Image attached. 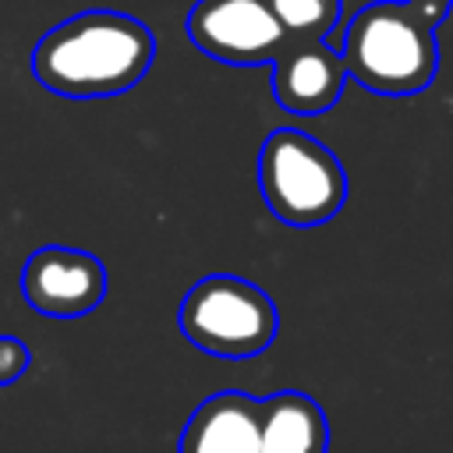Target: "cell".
Here are the masks:
<instances>
[{"label": "cell", "instance_id": "1", "mask_svg": "<svg viewBox=\"0 0 453 453\" xmlns=\"http://www.w3.org/2000/svg\"><path fill=\"white\" fill-rule=\"evenodd\" d=\"M152 32L120 11H81L53 25L32 50L35 81L64 99L131 92L152 67Z\"/></svg>", "mask_w": 453, "mask_h": 453}, {"label": "cell", "instance_id": "2", "mask_svg": "<svg viewBox=\"0 0 453 453\" xmlns=\"http://www.w3.org/2000/svg\"><path fill=\"white\" fill-rule=\"evenodd\" d=\"M453 0H375L343 32V71L375 96H418L439 71L435 28Z\"/></svg>", "mask_w": 453, "mask_h": 453}, {"label": "cell", "instance_id": "3", "mask_svg": "<svg viewBox=\"0 0 453 453\" xmlns=\"http://www.w3.org/2000/svg\"><path fill=\"white\" fill-rule=\"evenodd\" d=\"M258 191L280 223L311 230L343 209L347 173L340 159L311 134L276 127L258 149Z\"/></svg>", "mask_w": 453, "mask_h": 453}, {"label": "cell", "instance_id": "4", "mask_svg": "<svg viewBox=\"0 0 453 453\" xmlns=\"http://www.w3.org/2000/svg\"><path fill=\"white\" fill-rule=\"evenodd\" d=\"M177 329L191 347L226 361L258 357L280 333L273 297L244 276L212 273L191 283L177 308Z\"/></svg>", "mask_w": 453, "mask_h": 453}, {"label": "cell", "instance_id": "5", "mask_svg": "<svg viewBox=\"0 0 453 453\" xmlns=\"http://www.w3.org/2000/svg\"><path fill=\"white\" fill-rule=\"evenodd\" d=\"M188 35L205 57L237 67L273 64L287 46L265 0H198L188 14Z\"/></svg>", "mask_w": 453, "mask_h": 453}, {"label": "cell", "instance_id": "6", "mask_svg": "<svg viewBox=\"0 0 453 453\" xmlns=\"http://www.w3.org/2000/svg\"><path fill=\"white\" fill-rule=\"evenodd\" d=\"M21 294L32 311L50 319H81L106 297V265L64 244L35 248L21 269Z\"/></svg>", "mask_w": 453, "mask_h": 453}, {"label": "cell", "instance_id": "7", "mask_svg": "<svg viewBox=\"0 0 453 453\" xmlns=\"http://www.w3.org/2000/svg\"><path fill=\"white\" fill-rule=\"evenodd\" d=\"M347 71L329 42L290 39L273 60V96L287 113L319 117L340 103Z\"/></svg>", "mask_w": 453, "mask_h": 453}, {"label": "cell", "instance_id": "8", "mask_svg": "<svg viewBox=\"0 0 453 453\" xmlns=\"http://www.w3.org/2000/svg\"><path fill=\"white\" fill-rule=\"evenodd\" d=\"M258 396L241 389L212 393L191 411L177 439V453H258Z\"/></svg>", "mask_w": 453, "mask_h": 453}, {"label": "cell", "instance_id": "9", "mask_svg": "<svg viewBox=\"0 0 453 453\" xmlns=\"http://www.w3.org/2000/svg\"><path fill=\"white\" fill-rule=\"evenodd\" d=\"M258 453H329V421L319 400L297 389L265 396Z\"/></svg>", "mask_w": 453, "mask_h": 453}, {"label": "cell", "instance_id": "10", "mask_svg": "<svg viewBox=\"0 0 453 453\" xmlns=\"http://www.w3.org/2000/svg\"><path fill=\"white\" fill-rule=\"evenodd\" d=\"M276 14L287 42H326L340 21L343 0H265Z\"/></svg>", "mask_w": 453, "mask_h": 453}, {"label": "cell", "instance_id": "11", "mask_svg": "<svg viewBox=\"0 0 453 453\" xmlns=\"http://www.w3.org/2000/svg\"><path fill=\"white\" fill-rule=\"evenodd\" d=\"M28 361H32V354H28L25 340H18V336H0V386L18 382V379L28 372Z\"/></svg>", "mask_w": 453, "mask_h": 453}]
</instances>
